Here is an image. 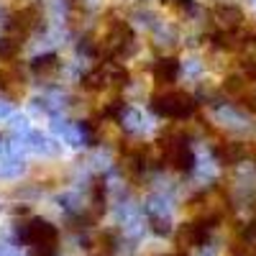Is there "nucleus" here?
I'll list each match as a JSON object with an SVG mask.
<instances>
[{"mask_svg":"<svg viewBox=\"0 0 256 256\" xmlns=\"http://www.w3.org/2000/svg\"><path fill=\"white\" fill-rule=\"evenodd\" d=\"M244 88H246V84H244L238 77H228V82H226V90H228L230 95H241Z\"/></svg>","mask_w":256,"mask_h":256,"instance_id":"ddd939ff","label":"nucleus"},{"mask_svg":"<svg viewBox=\"0 0 256 256\" xmlns=\"http://www.w3.org/2000/svg\"><path fill=\"white\" fill-rule=\"evenodd\" d=\"M128 38H131V28H128L126 24H113V28L105 34L102 52L105 54H116L123 44H128Z\"/></svg>","mask_w":256,"mask_h":256,"instance_id":"39448f33","label":"nucleus"},{"mask_svg":"<svg viewBox=\"0 0 256 256\" xmlns=\"http://www.w3.org/2000/svg\"><path fill=\"white\" fill-rule=\"evenodd\" d=\"M24 238L28 246H56V228L46 220H31L24 230Z\"/></svg>","mask_w":256,"mask_h":256,"instance_id":"f03ea898","label":"nucleus"},{"mask_svg":"<svg viewBox=\"0 0 256 256\" xmlns=\"http://www.w3.org/2000/svg\"><path fill=\"white\" fill-rule=\"evenodd\" d=\"M205 241V226H195V223H187L180 228L177 233V246L187 248V246H200Z\"/></svg>","mask_w":256,"mask_h":256,"instance_id":"423d86ee","label":"nucleus"},{"mask_svg":"<svg viewBox=\"0 0 256 256\" xmlns=\"http://www.w3.org/2000/svg\"><path fill=\"white\" fill-rule=\"evenodd\" d=\"M56 246H31V256H52Z\"/></svg>","mask_w":256,"mask_h":256,"instance_id":"4468645a","label":"nucleus"},{"mask_svg":"<svg viewBox=\"0 0 256 256\" xmlns=\"http://www.w3.org/2000/svg\"><path fill=\"white\" fill-rule=\"evenodd\" d=\"M36 24H38V10L36 8H20V10H16L13 16H10V20H8V31L13 34V38H24V36H28L34 28H36Z\"/></svg>","mask_w":256,"mask_h":256,"instance_id":"7ed1b4c3","label":"nucleus"},{"mask_svg":"<svg viewBox=\"0 0 256 256\" xmlns=\"http://www.w3.org/2000/svg\"><path fill=\"white\" fill-rule=\"evenodd\" d=\"M216 18H218L220 26H226V31H233L241 24V10H236V8H218Z\"/></svg>","mask_w":256,"mask_h":256,"instance_id":"1a4fd4ad","label":"nucleus"},{"mask_svg":"<svg viewBox=\"0 0 256 256\" xmlns=\"http://www.w3.org/2000/svg\"><path fill=\"white\" fill-rule=\"evenodd\" d=\"M152 108H154V113H159L164 118L182 120V118H190L195 113V100H192V95L184 92V90H166V92L154 98Z\"/></svg>","mask_w":256,"mask_h":256,"instance_id":"f257e3e1","label":"nucleus"},{"mask_svg":"<svg viewBox=\"0 0 256 256\" xmlns=\"http://www.w3.org/2000/svg\"><path fill=\"white\" fill-rule=\"evenodd\" d=\"M105 84H108V72H105L102 67H98L95 72H90L88 77H84V88L88 90H102Z\"/></svg>","mask_w":256,"mask_h":256,"instance_id":"9d476101","label":"nucleus"},{"mask_svg":"<svg viewBox=\"0 0 256 256\" xmlns=\"http://www.w3.org/2000/svg\"><path fill=\"white\" fill-rule=\"evenodd\" d=\"M20 49V41L8 36V38H0V59H13Z\"/></svg>","mask_w":256,"mask_h":256,"instance_id":"f8f14e48","label":"nucleus"},{"mask_svg":"<svg viewBox=\"0 0 256 256\" xmlns=\"http://www.w3.org/2000/svg\"><path fill=\"white\" fill-rule=\"evenodd\" d=\"M177 256H180V254H177Z\"/></svg>","mask_w":256,"mask_h":256,"instance_id":"2eb2a0df","label":"nucleus"},{"mask_svg":"<svg viewBox=\"0 0 256 256\" xmlns=\"http://www.w3.org/2000/svg\"><path fill=\"white\" fill-rule=\"evenodd\" d=\"M59 72V59L54 54H46V56H38L34 62V74L44 77V80H52L54 74Z\"/></svg>","mask_w":256,"mask_h":256,"instance_id":"6e6552de","label":"nucleus"},{"mask_svg":"<svg viewBox=\"0 0 256 256\" xmlns=\"http://www.w3.org/2000/svg\"><path fill=\"white\" fill-rule=\"evenodd\" d=\"M164 159L172 164L174 169H190L192 166V152L184 141H166L164 144Z\"/></svg>","mask_w":256,"mask_h":256,"instance_id":"20e7f679","label":"nucleus"},{"mask_svg":"<svg viewBox=\"0 0 256 256\" xmlns=\"http://www.w3.org/2000/svg\"><path fill=\"white\" fill-rule=\"evenodd\" d=\"M218 156L223 159V162H238L241 156H244V148L238 146V144H226V146H220L218 148Z\"/></svg>","mask_w":256,"mask_h":256,"instance_id":"9b49d317","label":"nucleus"},{"mask_svg":"<svg viewBox=\"0 0 256 256\" xmlns=\"http://www.w3.org/2000/svg\"><path fill=\"white\" fill-rule=\"evenodd\" d=\"M177 72H180L177 59H159L154 67V80L156 84H172L177 80Z\"/></svg>","mask_w":256,"mask_h":256,"instance_id":"0eeeda50","label":"nucleus"}]
</instances>
